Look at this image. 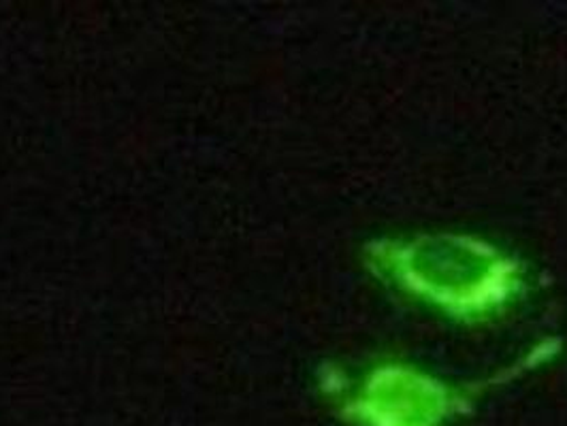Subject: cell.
Instances as JSON below:
<instances>
[{"label":"cell","mask_w":567,"mask_h":426,"mask_svg":"<svg viewBox=\"0 0 567 426\" xmlns=\"http://www.w3.org/2000/svg\"><path fill=\"white\" fill-rule=\"evenodd\" d=\"M361 264L405 301L470 329L504 318L532 288L520 256L467 230L380 235L363 243Z\"/></svg>","instance_id":"6da1fadb"},{"label":"cell","mask_w":567,"mask_h":426,"mask_svg":"<svg viewBox=\"0 0 567 426\" xmlns=\"http://www.w3.org/2000/svg\"><path fill=\"white\" fill-rule=\"evenodd\" d=\"M561 354V340L534 343L502 370L454 380L419 363L384 356L354 375L333 371L322 384L346 426H453L474 414L483 398L542 370Z\"/></svg>","instance_id":"7a4b0ae2"}]
</instances>
